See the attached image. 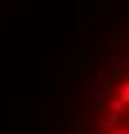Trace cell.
<instances>
[{"label": "cell", "mask_w": 129, "mask_h": 134, "mask_svg": "<svg viewBox=\"0 0 129 134\" xmlns=\"http://www.w3.org/2000/svg\"><path fill=\"white\" fill-rule=\"evenodd\" d=\"M98 126L101 134H129V67L107 84L98 106Z\"/></svg>", "instance_id": "6da1fadb"}]
</instances>
